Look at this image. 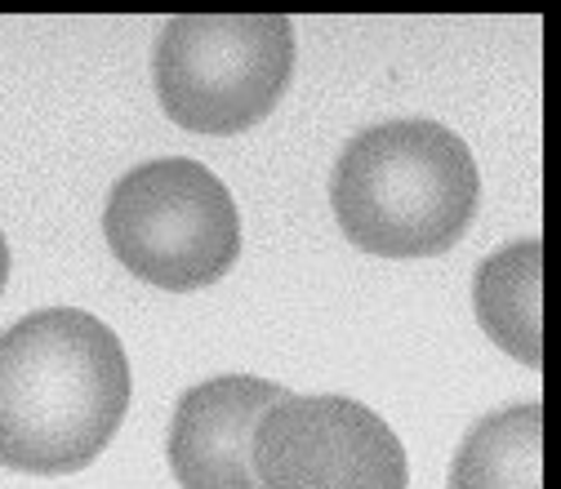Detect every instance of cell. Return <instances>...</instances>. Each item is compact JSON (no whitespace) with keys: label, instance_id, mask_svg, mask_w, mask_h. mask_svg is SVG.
<instances>
[{"label":"cell","instance_id":"1","mask_svg":"<svg viewBox=\"0 0 561 489\" xmlns=\"http://www.w3.org/2000/svg\"><path fill=\"white\" fill-rule=\"evenodd\" d=\"M121 338L90 312L45 307L0 334V467L72 476L116 436L129 409Z\"/></svg>","mask_w":561,"mask_h":489},{"label":"cell","instance_id":"2","mask_svg":"<svg viewBox=\"0 0 561 489\" xmlns=\"http://www.w3.org/2000/svg\"><path fill=\"white\" fill-rule=\"evenodd\" d=\"M477 161L437 120H388L353 133L330 183L343 236L379 258L455 249L477 219Z\"/></svg>","mask_w":561,"mask_h":489},{"label":"cell","instance_id":"3","mask_svg":"<svg viewBox=\"0 0 561 489\" xmlns=\"http://www.w3.org/2000/svg\"><path fill=\"white\" fill-rule=\"evenodd\" d=\"M103 236L129 276L170 294L224 281L241 258L232 191L183 156L129 170L103 205Z\"/></svg>","mask_w":561,"mask_h":489},{"label":"cell","instance_id":"4","mask_svg":"<svg viewBox=\"0 0 561 489\" xmlns=\"http://www.w3.org/2000/svg\"><path fill=\"white\" fill-rule=\"evenodd\" d=\"M295 27L280 14H187L157 40V98L205 138L254 129L290 90Z\"/></svg>","mask_w":561,"mask_h":489},{"label":"cell","instance_id":"5","mask_svg":"<svg viewBox=\"0 0 561 489\" xmlns=\"http://www.w3.org/2000/svg\"><path fill=\"white\" fill-rule=\"evenodd\" d=\"M263 489H405L410 463L397 432L347 396L276 400L250 441Z\"/></svg>","mask_w":561,"mask_h":489},{"label":"cell","instance_id":"6","mask_svg":"<svg viewBox=\"0 0 561 489\" xmlns=\"http://www.w3.org/2000/svg\"><path fill=\"white\" fill-rule=\"evenodd\" d=\"M290 392L267 379L224 374L179 396L165 458L183 489H263L250 463V441L263 414Z\"/></svg>","mask_w":561,"mask_h":489},{"label":"cell","instance_id":"7","mask_svg":"<svg viewBox=\"0 0 561 489\" xmlns=\"http://www.w3.org/2000/svg\"><path fill=\"white\" fill-rule=\"evenodd\" d=\"M477 321L504 352L539 370V321H543V241H517L495 249L477 267L472 286Z\"/></svg>","mask_w":561,"mask_h":489},{"label":"cell","instance_id":"8","mask_svg":"<svg viewBox=\"0 0 561 489\" xmlns=\"http://www.w3.org/2000/svg\"><path fill=\"white\" fill-rule=\"evenodd\" d=\"M450 489H543V405H508L468 428Z\"/></svg>","mask_w":561,"mask_h":489},{"label":"cell","instance_id":"9","mask_svg":"<svg viewBox=\"0 0 561 489\" xmlns=\"http://www.w3.org/2000/svg\"><path fill=\"white\" fill-rule=\"evenodd\" d=\"M5 281H10V241L0 232V294H5Z\"/></svg>","mask_w":561,"mask_h":489}]
</instances>
